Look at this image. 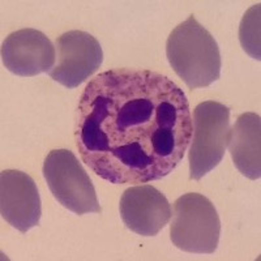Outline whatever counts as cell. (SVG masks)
<instances>
[{
	"instance_id": "obj_2",
	"label": "cell",
	"mask_w": 261,
	"mask_h": 261,
	"mask_svg": "<svg viewBox=\"0 0 261 261\" xmlns=\"http://www.w3.org/2000/svg\"><path fill=\"white\" fill-rule=\"evenodd\" d=\"M166 55L172 69L190 89L206 88L221 77L220 47L193 15L170 33Z\"/></svg>"
},
{
	"instance_id": "obj_11",
	"label": "cell",
	"mask_w": 261,
	"mask_h": 261,
	"mask_svg": "<svg viewBox=\"0 0 261 261\" xmlns=\"http://www.w3.org/2000/svg\"><path fill=\"white\" fill-rule=\"evenodd\" d=\"M239 39L244 51L256 60L260 55V3L255 4L243 16L239 28Z\"/></svg>"
},
{
	"instance_id": "obj_3",
	"label": "cell",
	"mask_w": 261,
	"mask_h": 261,
	"mask_svg": "<svg viewBox=\"0 0 261 261\" xmlns=\"http://www.w3.org/2000/svg\"><path fill=\"white\" fill-rule=\"evenodd\" d=\"M170 238L176 248L192 253H214L221 235V221L211 200L200 193H186L174 202Z\"/></svg>"
},
{
	"instance_id": "obj_10",
	"label": "cell",
	"mask_w": 261,
	"mask_h": 261,
	"mask_svg": "<svg viewBox=\"0 0 261 261\" xmlns=\"http://www.w3.org/2000/svg\"><path fill=\"white\" fill-rule=\"evenodd\" d=\"M261 122L255 113L238 116L230 129L227 146L234 165L246 178L257 180L261 176Z\"/></svg>"
},
{
	"instance_id": "obj_7",
	"label": "cell",
	"mask_w": 261,
	"mask_h": 261,
	"mask_svg": "<svg viewBox=\"0 0 261 261\" xmlns=\"http://www.w3.org/2000/svg\"><path fill=\"white\" fill-rule=\"evenodd\" d=\"M0 214L22 234L39 225L41 197L27 172L4 170L0 174Z\"/></svg>"
},
{
	"instance_id": "obj_5",
	"label": "cell",
	"mask_w": 261,
	"mask_h": 261,
	"mask_svg": "<svg viewBox=\"0 0 261 261\" xmlns=\"http://www.w3.org/2000/svg\"><path fill=\"white\" fill-rule=\"evenodd\" d=\"M43 176L59 204L83 216L101 213L94 186L71 150H51L43 163Z\"/></svg>"
},
{
	"instance_id": "obj_6",
	"label": "cell",
	"mask_w": 261,
	"mask_h": 261,
	"mask_svg": "<svg viewBox=\"0 0 261 261\" xmlns=\"http://www.w3.org/2000/svg\"><path fill=\"white\" fill-rule=\"evenodd\" d=\"M57 50L58 62L48 74L68 89H74L88 80L103 62L99 42L81 30H69L58 37Z\"/></svg>"
},
{
	"instance_id": "obj_9",
	"label": "cell",
	"mask_w": 261,
	"mask_h": 261,
	"mask_svg": "<svg viewBox=\"0 0 261 261\" xmlns=\"http://www.w3.org/2000/svg\"><path fill=\"white\" fill-rule=\"evenodd\" d=\"M119 209L125 227L143 237H155L172 214L166 196L149 184L125 190Z\"/></svg>"
},
{
	"instance_id": "obj_8",
	"label": "cell",
	"mask_w": 261,
	"mask_h": 261,
	"mask_svg": "<svg viewBox=\"0 0 261 261\" xmlns=\"http://www.w3.org/2000/svg\"><path fill=\"white\" fill-rule=\"evenodd\" d=\"M2 62L13 74L33 77L54 68L55 47L43 33L27 28L7 37L2 45Z\"/></svg>"
},
{
	"instance_id": "obj_1",
	"label": "cell",
	"mask_w": 261,
	"mask_h": 261,
	"mask_svg": "<svg viewBox=\"0 0 261 261\" xmlns=\"http://www.w3.org/2000/svg\"><path fill=\"white\" fill-rule=\"evenodd\" d=\"M192 137L183 90L146 69L115 68L89 81L79 101L74 139L84 162L113 184L167 176Z\"/></svg>"
},
{
	"instance_id": "obj_4",
	"label": "cell",
	"mask_w": 261,
	"mask_h": 261,
	"mask_svg": "<svg viewBox=\"0 0 261 261\" xmlns=\"http://www.w3.org/2000/svg\"><path fill=\"white\" fill-rule=\"evenodd\" d=\"M230 136V109L220 102L205 101L193 110L192 137L188 153L190 178L200 180L220 165Z\"/></svg>"
}]
</instances>
